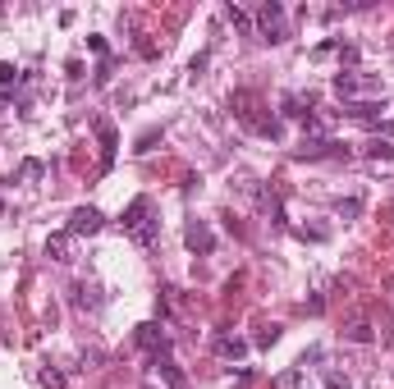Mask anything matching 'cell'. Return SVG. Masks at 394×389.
I'll use <instances>...</instances> for the list:
<instances>
[{
	"mask_svg": "<svg viewBox=\"0 0 394 389\" xmlns=\"http://www.w3.org/2000/svg\"><path fill=\"white\" fill-rule=\"evenodd\" d=\"M120 225H124V233H129L138 248H151L156 233H161V220H156V211H151V197H133Z\"/></svg>",
	"mask_w": 394,
	"mask_h": 389,
	"instance_id": "cell-1",
	"label": "cell"
},
{
	"mask_svg": "<svg viewBox=\"0 0 394 389\" xmlns=\"http://www.w3.org/2000/svg\"><path fill=\"white\" fill-rule=\"evenodd\" d=\"M330 87L344 96V101H358V96H376L381 92V78L376 74H362V69H340L330 78Z\"/></svg>",
	"mask_w": 394,
	"mask_h": 389,
	"instance_id": "cell-2",
	"label": "cell"
},
{
	"mask_svg": "<svg viewBox=\"0 0 394 389\" xmlns=\"http://www.w3.org/2000/svg\"><path fill=\"white\" fill-rule=\"evenodd\" d=\"M257 28H262L266 42H284V9L275 5V0H271V5H262V9H257Z\"/></svg>",
	"mask_w": 394,
	"mask_h": 389,
	"instance_id": "cell-3",
	"label": "cell"
},
{
	"mask_svg": "<svg viewBox=\"0 0 394 389\" xmlns=\"http://www.w3.org/2000/svg\"><path fill=\"white\" fill-rule=\"evenodd\" d=\"M101 225H105V216L97 207H79L69 216V238H79V233H101Z\"/></svg>",
	"mask_w": 394,
	"mask_h": 389,
	"instance_id": "cell-4",
	"label": "cell"
},
{
	"mask_svg": "<svg viewBox=\"0 0 394 389\" xmlns=\"http://www.w3.org/2000/svg\"><path fill=\"white\" fill-rule=\"evenodd\" d=\"M184 243L193 252H202V257H207L211 248H216V233L207 229V220H188V229H184Z\"/></svg>",
	"mask_w": 394,
	"mask_h": 389,
	"instance_id": "cell-5",
	"label": "cell"
},
{
	"mask_svg": "<svg viewBox=\"0 0 394 389\" xmlns=\"http://www.w3.org/2000/svg\"><path fill=\"white\" fill-rule=\"evenodd\" d=\"M133 339H138L142 348H151V357H156V353H170V335H166L161 325H151V320H147V325H138V335H133Z\"/></svg>",
	"mask_w": 394,
	"mask_h": 389,
	"instance_id": "cell-6",
	"label": "cell"
},
{
	"mask_svg": "<svg viewBox=\"0 0 394 389\" xmlns=\"http://www.w3.org/2000/svg\"><path fill=\"white\" fill-rule=\"evenodd\" d=\"M216 353H220V357H234V362H238V357L248 353V344H243L238 335H216Z\"/></svg>",
	"mask_w": 394,
	"mask_h": 389,
	"instance_id": "cell-7",
	"label": "cell"
},
{
	"mask_svg": "<svg viewBox=\"0 0 394 389\" xmlns=\"http://www.w3.org/2000/svg\"><path fill=\"white\" fill-rule=\"evenodd\" d=\"M156 371L166 376V385H170V389H184V371H179V366L170 362V353H156Z\"/></svg>",
	"mask_w": 394,
	"mask_h": 389,
	"instance_id": "cell-8",
	"label": "cell"
},
{
	"mask_svg": "<svg viewBox=\"0 0 394 389\" xmlns=\"http://www.w3.org/2000/svg\"><path fill=\"white\" fill-rule=\"evenodd\" d=\"M349 115L353 120H381V115H386V101H349Z\"/></svg>",
	"mask_w": 394,
	"mask_h": 389,
	"instance_id": "cell-9",
	"label": "cell"
},
{
	"mask_svg": "<svg viewBox=\"0 0 394 389\" xmlns=\"http://www.w3.org/2000/svg\"><path fill=\"white\" fill-rule=\"evenodd\" d=\"M46 257L69 261V229H64V233H51V238H46Z\"/></svg>",
	"mask_w": 394,
	"mask_h": 389,
	"instance_id": "cell-10",
	"label": "cell"
},
{
	"mask_svg": "<svg viewBox=\"0 0 394 389\" xmlns=\"http://www.w3.org/2000/svg\"><path fill=\"white\" fill-rule=\"evenodd\" d=\"M97 133H101V147H105V151H101V165L110 170V161H115V129L101 120V124H97Z\"/></svg>",
	"mask_w": 394,
	"mask_h": 389,
	"instance_id": "cell-11",
	"label": "cell"
},
{
	"mask_svg": "<svg viewBox=\"0 0 394 389\" xmlns=\"http://www.w3.org/2000/svg\"><path fill=\"white\" fill-rule=\"evenodd\" d=\"M344 339H349V344H371L376 335H371V325H367V320H353V325L344 330Z\"/></svg>",
	"mask_w": 394,
	"mask_h": 389,
	"instance_id": "cell-12",
	"label": "cell"
},
{
	"mask_svg": "<svg viewBox=\"0 0 394 389\" xmlns=\"http://www.w3.org/2000/svg\"><path fill=\"white\" fill-rule=\"evenodd\" d=\"M362 151H367L371 161H390V156H394V142H390V138H371Z\"/></svg>",
	"mask_w": 394,
	"mask_h": 389,
	"instance_id": "cell-13",
	"label": "cell"
},
{
	"mask_svg": "<svg viewBox=\"0 0 394 389\" xmlns=\"http://www.w3.org/2000/svg\"><path fill=\"white\" fill-rule=\"evenodd\" d=\"M275 389H307V376H303V366H294V371H284L280 381H275Z\"/></svg>",
	"mask_w": 394,
	"mask_h": 389,
	"instance_id": "cell-14",
	"label": "cell"
},
{
	"mask_svg": "<svg viewBox=\"0 0 394 389\" xmlns=\"http://www.w3.org/2000/svg\"><path fill=\"white\" fill-rule=\"evenodd\" d=\"M42 385H46V389H64V376H60V371H51V366H46V371H42Z\"/></svg>",
	"mask_w": 394,
	"mask_h": 389,
	"instance_id": "cell-15",
	"label": "cell"
},
{
	"mask_svg": "<svg viewBox=\"0 0 394 389\" xmlns=\"http://www.w3.org/2000/svg\"><path fill=\"white\" fill-rule=\"evenodd\" d=\"M275 339H280V325H266V330H262V335H257V344H262V348H271V344H275Z\"/></svg>",
	"mask_w": 394,
	"mask_h": 389,
	"instance_id": "cell-16",
	"label": "cell"
},
{
	"mask_svg": "<svg viewBox=\"0 0 394 389\" xmlns=\"http://www.w3.org/2000/svg\"><path fill=\"white\" fill-rule=\"evenodd\" d=\"M325 389H353V385H349V376H340V371H330V376H325Z\"/></svg>",
	"mask_w": 394,
	"mask_h": 389,
	"instance_id": "cell-17",
	"label": "cell"
},
{
	"mask_svg": "<svg viewBox=\"0 0 394 389\" xmlns=\"http://www.w3.org/2000/svg\"><path fill=\"white\" fill-rule=\"evenodd\" d=\"M225 14H229V23H234V28H253V23H248V14H243V9H234V5H229Z\"/></svg>",
	"mask_w": 394,
	"mask_h": 389,
	"instance_id": "cell-18",
	"label": "cell"
},
{
	"mask_svg": "<svg viewBox=\"0 0 394 389\" xmlns=\"http://www.w3.org/2000/svg\"><path fill=\"white\" fill-rule=\"evenodd\" d=\"M358 211H362V202H358V197H349V202H340V216H349V220H353V216H358Z\"/></svg>",
	"mask_w": 394,
	"mask_h": 389,
	"instance_id": "cell-19",
	"label": "cell"
},
{
	"mask_svg": "<svg viewBox=\"0 0 394 389\" xmlns=\"http://www.w3.org/2000/svg\"><path fill=\"white\" fill-rule=\"evenodd\" d=\"M9 83H18V69L14 64H0V87H9Z\"/></svg>",
	"mask_w": 394,
	"mask_h": 389,
	"instance_id": "cell-20",
	"label": "cell"
}]
</instances>
